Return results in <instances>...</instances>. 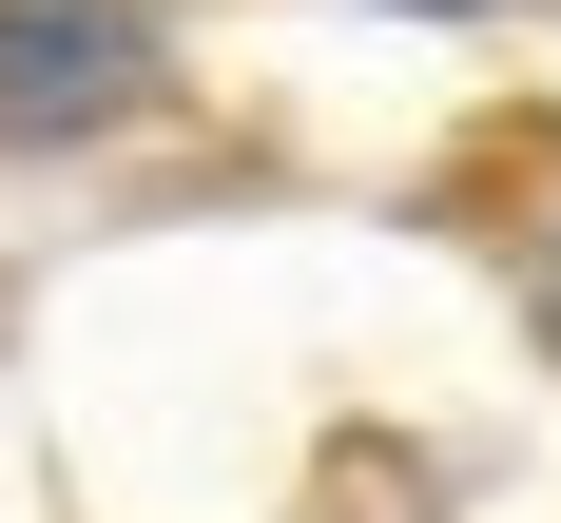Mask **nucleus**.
<instances>
[{
  "instance_id": "1",
  "label": "nucleus",
  "mask_w": 561,
  "mask_h": 523,
  "mask_svg": "<svg viewBox=\"0 0 561 523\" xmlns=\"http://www.w3.org/2000/svg\"><path fill=\"white\" fill-rule=\"evenodd\" d=\"M156 78V20L136 0H0V136H98Z\"/></svg>"
},
{
  "instance_id": "2",
  "label": "nucleus",
  "mask_w": 561,
  "mask_h": 523,
  "mask_svg": "<svg viewBox=\"0 0 561 523\" xmlns=\"http://www.w3.org/2000/svg\"><path fill=\"white\" fill-rule=\"evenodd\" d=\"M465 214H484V252L542 291V330H561V116H504V136L465 156Z\"/></svg>"
},
{
  "instance_id": "3",
  "label": "nucleus",
  "mask_w": 561,
  "mask_h": 523,
  "mask_svg": "<svg viewBox=\"0 0 561 523\" xmlns=\"http://www.w3.org/2000/svg\"><path fill=\"white\" fill-rule=\"evenodd\" d=\"M407 20H484V0H407Z\"/></svg>"
}]
</instances>
